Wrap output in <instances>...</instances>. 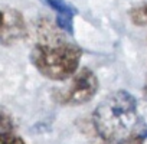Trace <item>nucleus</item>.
<instances>
[{
    "label": "nucleus",
    "instance_id": "obj_1",
    "mask_svg": "<svg viewBox=\"0 0 147 144\" xmlns=\"http://www.w3.org/2000/svg\"><path fill=\"white\" fill-rule=\"evenodd\" d=\"M92 124L100 138L117 144L134 135L138 124L136 98L124 89L107 95L92 114Z\"/></svg>",
    "mask_w": 147,
    "mask_h": 144
},
{
    "label": "nucleus",
    "instance_id": "obj_2",
    "mask_svg": "<svg viewBox=\"0 0 147 144\" xmlns=\"http://www.w3.org/2000/svg\"><path fill=\"white\" fill-rule=\"evenodd\" d=\"M81 56V48L58 39L40 42L30 52L33 66L43 77L53 81H63L75 75Z\"/></svg>",
    "mask_w": 147,
    "mask_h": 144
},
{
    "label": "nucleus",
    "instance_id": "obj_3",
    "mask_svg": "<svg viewBox=\"0 0 147 144\" xmlns=\"http://www.w3.org/2000/svg\"><path fill=\"white\" fill-rule=\"evenodd\" d=\"M98 91V78L88 68L80 69L72 77L71 84L55 92V101L62 105H82L91 101Z\"/></svg>",
    "mask_w": 147,
    "mask_h": 144
},
{
    "label": "nucleus",
    "instance_id": "obj_4",
    "mask_svg": "<svg viewBox=\"0 0 147 144\" xmlns=\"http://www.w3.org/2000/svg\"><path fill=\"white\" fill-rule=\"evenodd\" d=\"M26 23L20 12L15 9H3L2 12V29L0 38L5 46L13 45L26 36Z\"/></svg>",
    "mask_w": 147,
    "mask_h": 144
},
{
    "label": "nucleus",
    "instance_id": "obj_5",
    "mask_svg": "<svg viewBox=\"0 0 147 144\" xmlns=\"http://www.w3.org/2000/svg\"><path fill=\"white\" fill-rule=\"evenodd\" d=\"M130 19L136 26H147V3L133 7L130 10Z\"/></svg>",
    "mask_w": 147,
    "mask_h": 144
},
{
    "label": "nucleus",
    "instance_id": "obj_6",
    "mask_svg": "<svg viewBox=\"0 0 147 144\" xmlns=\"http://www.w3.org/2000/svg\"><path fill=\"white\" fill-rule=\"evenodd\" d=\"M0 144H26L22 137L15 134L13 131L0 133Z\"/></svg>",
    "mask_w": 147,
    "mask_h": 144
},
{
    "label": "nucleus",
    "instance_id": "obj_7",
    "mask_svg": "<svg viewBox=\"0 0 147 144\" xmlns=\"http://www.w3.org/2000/svg\"><path fill=\"white\" fill-rule=\"evenodd\" d=\"M117 144H144V140L141 135H133V137H130L124 141H120Z\"/></svg>",
    "mask_w": 147,
    "mask_h": 144
},
{
    "label": "nucleus",
    "instance_id": "obj_8",
    "mask_svg": "<svg viewBox=\"0 0 147 144\" xmlns=\"http://www.w3.org/2000/svg\"><path fill=\"white\" fill-rule=\"evenodd\" d=\"M143 97H144V100L147 101V79H146V82H144V87H143Z\"/></svg>",
    "mask_w": 147,
    "mask_h": 144
}]
</instances>
